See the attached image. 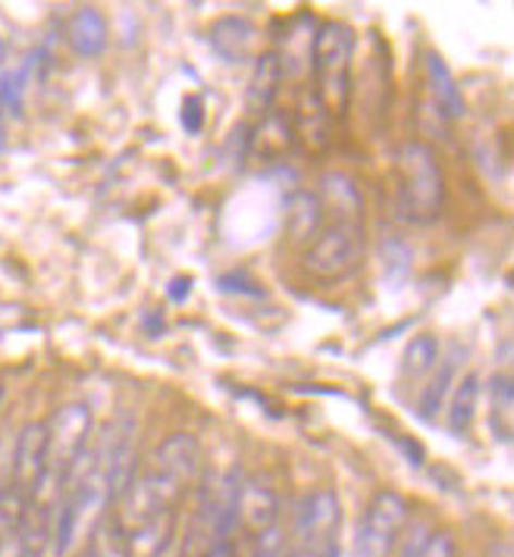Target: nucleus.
<instances>
[{
	"mask_svg": "<svg viewBox=\"0 0 514 557\" xmlns=\"http://www.w3.org/2000/svg\"><path fill=\"white\" fill-rule=\"evenodd\" d=\"M317 201L323 210H330V223H364V201L358 185L345 173H327L320 178Z\"/></svg>",
	"mask_w": 514,
	"mask_h": 557,
	"instance_id": "nucleus-14",
	"label": "nucleus"
},
{
	"mask_svg": "<svg viewBox=\"0 0 514 557\" xmlns=\"http://www.w3.org/2000/svg\"><path fill=\"white\" fill-rule=\"evenodd\" d=\"M364 223H327L305 248V273L314 278L352 276L364 260Z\"/></svg>",
	"mask_w": 514,
	"mask_h": 557,
	"instance_id": "nucleus-4",
	"label": "nucleus"
},
{
	"mask_svg": "<svg viewBox=\"0 0 514 557\" xmlns=\"http://www.w3.org/2000/svg\"><path fill=\"white\" fill-rule=\"evenodd\" d=\"M283 517L280 492L260 476H245L238 488V530H248L252 535L277 527Z\"/></svg>",
	"mask_w": 514,
	"mask_h": 557,
	"instance_id": "nucleus-11",
	"label": "nucleus"
},
{
	"mask_svg": "<svg viewBox=\"0 0 514 557\" xmlns=\"http://www.w3.org/2000/svg\"><path fill=\"white\" fill-rule=\"evenodd\" d=\"M188 292H192V282H188V278H176L173 288H170V298H173V301H182Z\"/></svg>",
	"mask_w": 514,
	"mask_h": 557,
	"instance_id": "nucleus-34",
	"label": "nucleus"
},
{
	"mask_svg": "<svg viewBox=\"0 0 514 557\" xmlns=\"http://www.w3.org/2000/svg\"><path fill=\"white\" fill-rule=\"evenodd\" d=\"M173 535H176V510L157 513L155 520L126 530L128 557H167Z\"/></svg>",
	"mask_w": 514,
	"mask_h": 557,
	"instance_id": "nucleus-17",
	"label": "nucleus"
},
{
	"mask_svg": "<svg viewBox=\"0 0 514 557\" xmlns=\"http://www.w3.org/2000/svg\"><path fill=\"white\" fill-rule=\"evenodd\" d=\"M489 426L502 442H512L514 432V382L509 373H495L489 382Z\"/></svg>",
	"mask_w": 514,
	"mask_h": 557,
	"instance_id": "nucleus-19",
	"label": "nucleus"
},
{
	"mask_svg": "<svg viewBox=\"0 0 514 557\" xmlns=\"http://www.w3.org/2000/svg\"><path fill=\"white\" fill-rule=\"evenodd\" d=\"M449 432L455 438H464L470 426H474V413H477V401H480V376L467 373L449 395Z\"/></svg>",
	"mask_w": 514,
	"mask_h": 557,
	"instance_id": "nucleus-20",
	"label": "nucleus"
},
{
	"mask_svg": "<svg viewBox=\"0 0 514 557\" xmlns=\"http://www.w3.org/2000/svg\"><path fill=\"white\" fill-rule=\"evenodd\" d=\"M445 203V176L437 151L424 141H408L399 151V213L408 223H433Z\"/></svg>",
	"mask_w": 514,
	"mask_h": 557,
	"instance_id": "nucleus-1",
	"label": "nucleus"
},
{
	"mask_svg": "<svg viewBox=\"0 0 514 557\" xmlns=\"http://www.w3.org/2000/svg\"><path fill=\"white\" fill-rule=\"evenodd\" d=\"M295 141V132H292V123L285 120L283 113H267L264 123L257 126V132L252 135V151L257 157H277V153H285Z\"/></svg>",
	"mask_w": 514,
	"mask_h": 557,
	"instance_id": "nucleus-22",
	"label": "nucleus"
},
{
	"mask_svg": "<svg viewBox=\"0 0 514 557\" xmlns=\"http://www.w3.org/2000/svg\"><path fill=\"white\" fill-rule=\"evenodd\" d=\"M417 557H458V542L445 530H433Z\"/></svg>",
	"mask_w": 514,
	"mask_h": 557,
	"instance_id": "nucleus-30",
	"label": "nucleus"
},
{
	"mask_svg": "<svg viewBox=\"0 0 514 557\" xmlns=\"http://www.w3.org/2000/svg\"><path fill=\"white\" fill-rule=\"evenodd\" d=\"M207 38H210V48L217 51L220 60H227V63H242V60H248V57L255 53L257 28L252 26L245 16H220V20L210 26Z\"/></svg>",
	"mask_w": 514,
	"mask_h": 557,
	"instance_id": "nucleus-13",
	"label": "nucleus"
},
{
	"mask_svg": "<svg viewBox=\"0 0 514 557\" xmlns=\"http://www.w3.org/2000/svg\"><path fill=\"white\" fill-rule=\"evenodd\" d=\"M280 85H283L280 57H277V53H260L255 60L252 85H248V107H252L255 113H270L277 95H280Z\"/></svg>",
	"mask_w": 514,
	"mask_h": 557,
	"instance_id": "nucleus-18",
	"label": "nucleus"
},
{
	"mask_svg": "<svg viewBox=\"0 0 514 557\" xmlns=\"http://www.w3.org/2000/svg\"><path fill=\"white\" fill-rule=\"evenodd\" d=\"M182 126H185V132H201V126H205V103H201V98H185V103H182Z\"/></svg>",
	"mask_w": 514,
	"mask_h": 557,
	"instance_id": "nucleus-31",
	"label": "nucleus"
},
{
	"mask_svg": "<svg viewBox=\"0 0 514 557\" xmlns=\"http://www.w3.org/2000/svg\"><path fill=\"white\" fill-rule=\"evenodd\" d=\"M252 539H255V542H252V557H285V539H289V535H285L283 523L257 532Z\"/></svg>",
	"mask_w": 514,
	"mask_h": 557,
	"instance_id": "nucleus-29",
	"label": "nucleus"
},
{
	"mask_svg": "<svg viewBox=\"0 0 514 557\" xmlns=\"http://www.w3.org/2000/svg\"><path fill=\"white\" fill-rule=\"evenodd\" d=\"M70 557H88V555H85V552H82V555H70Z\"/></svg>",
	"mask_w": 514,
	"mask_h": 557,
	"instance_id": "nucleus-37",
	"label": "nucleus"
},
{
	"mask_svg": "<svg viewBox=\"0 0 514 557\" xmlns=\"http://www.w3.org/2000/svg\"><path fill=\"white\" fill-rule=\"evenodd\" d=\"M3 145H7V128H3V113H0V151H3Z\"/></svg>",
	"mask_w": 514,
	"mask_h": 557,
	"instance_id": "nucleus-35",
	"label": "nucleus"
},
{
	"mask_svg": "<svg viewBox=\"0 0 514 557\" xmlns=\"http://www.w3.org/2000/svg\"><path fill=\"white\" fill-rule=\"evenodd\" d=\"M48 467V423H26L16 435V448L10 460V482L23 492H32V485Z\"/></svg>",
	"mask_w": 514,
	"mask_h": 557,
	"instance_id": "nucleus-12",
	"label": "nucleus"
},
{
	"mask_svg": "<svg viewBox=\"0 0 514 557\" xmlns=\"http://www.w3.org/2000/svg\"><path fill=\"white\" fill-rule=\"evenodd\" d=\"M182 498H185V488H182V485H176L173 480H167V476L157 473V470H145V473H138V476L132 480V485L123 492L117 520L123 523V530H135V527L155 520L157 513L176 510Z\"/></svg>",
	"mask_w": 514,
	"mask_h": 557,
	"instance_id": "nucleus-7",
	"label": "nucleus"
},
{
	"mask_svg": "<svg viewBox=\"0 0 514 557\" xmlns=\"http://www.w3.org/2000/svg\"><path fill=\"white\" fill-rule=\"evenodd\" d=\"M91 430H95L91 407L82 401L60 407L48 423V467L66 473L73 460L88 448Z\"/></svg>",
	"mask_w": 514,
	"mask_h": 557,
	"instance_id": "nucleus-8",
	"label": "nucleus"
},
{
	"mask_svg": "<svg viewBox=\"0 0 514 557\" xmlns=\"http://www.w3.org/2000/svg\"><path fill=\"white\" fill-rule=\"evenodd\" d=\"M408 523H412V502L395 488L377 492L358 523V539H355L358 557H392Z\"/></svg>",
	"mask_w": 514,
	"mask_h": 557,
	"instance_id": "nucleus-5",
	"label": "nucleus"
},
{
	"mask_svg": "<svg viewBox=\"0 0 514 557\" xmlns=\"http://www.w3.org/2000/svg\"><path fill=\"white\" fill-rule=\"evenodd\" d=\"M7 63V45H3V38H0V66Z\"/></svg>",
	"mask_w": 514,
	"mask_h": 557,
	"instance_id": "nucleus-36",
	"label": "nucleus"
},
{
	"mask_svg": "<svg viewBox=\"0 0 514 557\" xmlns=\"http://www.w3.org/2000/svg\"><path fill=\"white\" fill-rule=\"evenodd\" d=\"M28 76H32V57L23 60L16 70H10L7 76L0 78V107H7L10 113L23 110V98H26Z\"/></svg>",
	"mask_w": 514,
	"mask_h": 557,
	"instance_id": "nucleus-28",
	"label": "nucleus"
},
{
	"mask_svg": "<svg viewBox=\"0 0 514 557\" xmlns=\"http://www.w3.org/2000/svg\"><path fill=\"white\" fill-rule=\"evenodd\" d=\"M352 57H355V32L345 23L330 20L314 32V48H310L314 98L330 116L345 113V107H348Z\"/></svg>",
	"mask_w": 514,
	"mask_h": 557,
	"instance_id": "nucleus-2",
	"label": "nucleus"
},
{
	"mask_svg": "<svg viewBox=\"0 0 514 557\" xmlns=\"http://www.w3.org/2000/svg\"><path fill=\"white\" fill-rule=\"evenodd\" d=\"M66 41L78 57L85 60H95L107 51V41H110V28L103 20L101 10L95 7H78L76 13L70 16V26H66Z\"/></svg>",
	"mask_w": 514,
	"mask_h": 557,
	"instance_id": "nucleus-16",
	"label": "nucleus"
},
{
	"mask_svg": "<svg viewBox=\"0 0 514 557\" xmlns=\"http://www.w3.org/2000/svg\"><path fill=\"white\" fill-rule=\"evenodd\" d=\"M213 545H220V535L210 527V520H207L205 513L195 510L188 527H185V535H182L180 557H207Z\"/></svg>",
	"mask_w": 514,
	"mask_h": 557,
	"instance_id": "nucleus-26",
	"label": "nucleus"
},
{
	"mask_svg": "<svg viewBox=\"0 0 514 557\" xmlns=\"http://www.w3.org/2000/svg\"><path fill=\"white\" fill-rule=\"evenodd\" d=\"M88 557H128L126 530L117 517H103L101 523L95 527V532L88 535Z\"/></svg>",
	"mask_w": 514,
	"mask_h": 557,
	"instance_id": "nucleus-24",
	"label": "nucleus"
},
{
	"mask_svg": "<svg viewBox=\"0 0 514 557\" xmlns=\"http://www.w3.org/2000/svg\"><path fill=\"white\" fill-rule=\"evenodd\" d=\"M242 480H245V473L238 467H230L220 476H210L201 485L195 510H201L210 520V527L217 530L220 542H230L238 532V488H242Z\"/></svg>",
	"mask_w": 514,
	"mask_h": 557,
	"instance_id": "nucleus-9",
	"label": "nucleus"
},
{
	"mask_svg": "<svg viewBox=\"0 0 514 557\" xmlns=\"http://www.w3.org/2000/svg\"><path fill=\"white\" fill-rule=\"evenodd\" d=\"M467 355L462 345H455L449 355L442 357V363L433 367V376L430 382L424 385V395H420V401H417V413H420V420H427V423H433L439 413H442V407L449 401V395H452V388H455V376H458V367H462V357Z\"/></svg>",
	"mask_w": 514,
	"mask_h": 557,
	"instance_id": "nucleus-15",
	"label": "nucleus"
},
{
	"mask_svg": "<svg viewBox=\"0 0 514 557\" xmlns=\"http://www.w3.org/2000/svg\"><path fill=\"white\" fill-rule=\"evenodd\" d=\"M151 470L163 473L167 480H173L188 492L195 482H201V473H205V451H201V445H198V438L192 432H173V435H167L155 448Z\"/></svg>",
	"mask_w": 514,
	"mask_h": 557,
	"instance_id": "nucleus-10",
	"label": "nucleus"
},
{
	"mask_svg": "<svg viewBox=\"0 0 514 557\" xmlns=\"http://www.w3.org/2000/svg\"><path fill=\"white\" fill-rule=\"evenodd\" d=\"M342 523V502L333 488H314L302 498L285 539V557H339L335 532Z\"/></svg>",
	"mask_w": 514,
	"mask_h": 557,
	"instance_id": "nucleus-3",
	"label": "nucleus"
},
{
	"mask_svg": "<svg viewBox=\"0 0 514 557\" xmlns=\"http://www.w3.org/2000/svg\"><path fill=\"white\" fill-rule=\"evenodd\" d=\"M28 510V492L7 480L0 485V532H16Z\"/></svg>",
	"mask_w": 514,
	"mask_h": 557,
	"instance_id": "nucleus-27",
	"label": "nucleus"
},
{
	"mask_svg": "<svg viewBox=\"0 0 514 557\" xmlns=\"http://www.w3.org/2000/svg\"><path fill=\"white\" fill-rule=\"evenodd\" d=\"M427 78H430V91L433 98L442 107L445 116L452 120H462L464 116V95L462 88L455 85L452 78V70L445 66V60L439 53H427Z\"/></svg>",
	"mask_w": 514,
	"mask_h": 557,
	"instance_id": "nucleus-21",
	"label": "nucleus"
},
{
	"mask_svg": "<svg viewBox=\"0 0 514 557\" xmlns=\"http://www.w3.org/2000/svg\"><path fill=\"white\" fill-rule=\"evenodd\" d=\"M323 223V207L317 201V195H298L289 207V232L295 242H314V235L320 232Z\"/></svg>",
	"mask_w": 514,
	"mask_h": 557,
	"instance_id": "nucleus-23",
	"label": "nucleus"
},
{
	"mask_svg": "<svg viewBox=\"0 0 514 557\" xmlns=\"http://www.w3.org/2000/svg\"><path fill=\"white\" fill-rule=\"evenodd\" d=\"M95 460L101 467L110 502H120L132 480L138 476V451H135V420L123 413L117 420H110V426L103 430L101 442L95 448Z\"/></svg>",
	"mask_w": 514,
	"mask_h": 557,
	"instance_id": "nucleus-6",
	"label": "nucleus"
},
{
	"mask_svg": "<svg viewBox=\"0 0 514 557\" xmlns=\"http://www.w3.org/2000/svg\"><path fill=\"white\" fill-rule=\"evenodd\" d=\"M207 557H238L235 539H230V542H220V545H213V548H210V555H207Z\"/></svg>",
	"mask_w": 514,
	"mask_h": 557,
	"instance_id": "nucleus-33",
	"label": "nucleus"
},
{
	"mask_svg": "<svg viewBox=\"0 0 514 557\" xmlns=\"http://www.w3.org/2000/svg\"><path fill=\"white\" fill-rule=\"evenodd\" d=\"M439 363V338L437 335H414L402 355V373L408 380H420L427 373H433Z\"/></svg>",
	"mask_w": 514,
	"mask_h": 557,
	"instance_id": "nucleus-25",
	"label": "nucleus"
},
{
	"mask_svg": "<svg viewBox=\"0 0 514 557\" xmlns=\"http://www.w3.org/2000/svg\"><path fill=\"white\" fill-rule=\"evenodd\" d=\"M0 557H26L20 532H0Z\"/></svg>",
	"mask_w": 514,
	"mask_h": 557,
	"instance_id": "nucleus-32",
	"label": "nucleus"
}]
</instances>
